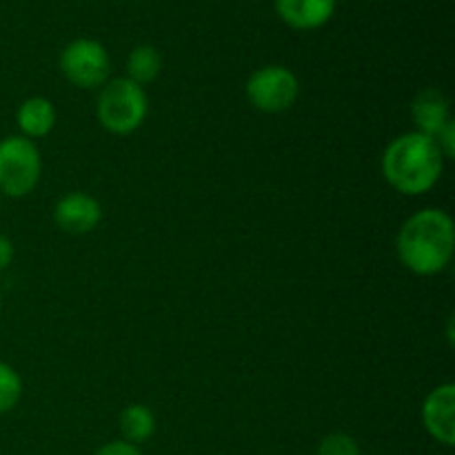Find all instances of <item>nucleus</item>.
<instances>
[{
	"label": "nucleus",
	"mask_w": 455,
	"mask_h": 455,
	"mask_svg": "<svg viewBox=\"0 0 455 455\" xmlns=\"http://www.w3.org/2000/svg\"><path fill=\"white\" fill-rule=\"evenodd\" d=\"M453 247L455 229L451 216L434 207L413 213L395 240L400 262L418 275L440 274L451 262Z\"/></svg>",
	"instance_id": "f257e3e1"
},
{
	"label": "nucleus",
	"mask_w": 455,
	"mask_h": 455,
	"mask_svg": "<svg viewBox=\"0 0 455 455\" xmlns=\"http://www.w3.org/2000/svg\"><path fill=\"white\" fill-rule=\"evenodd\" d=\"M444 169V156L438 142L420 132L394 138L382 156V173L395 191L420 196L434 189Z\"/></svg>",
	"instance_id": "f03ea898"
},
{
	"label": "nucleus",
	"mask_w": 455,
	"mask_h": 455,
	"mask_svg": "<svg viewBox=\"0 0 455 455\" xmlns=\"http://www.w3.org/2000/svg\"><path fill=\"white\" fill-rule=\"evenodd\" d=\"M149 114V98L133 80L114 78L102 84L96 102V116L107 132L116 136L133 133Z\"/></svg>",
	"instance_id": "7ed1b4c3"
},
{
	"label": "nucleus",
	"mask_w": 455,
	"mask_h": 455,
	"mask_svg": "<svg viewBox=\"0 0 455 455\" xmlns=\"http://www.w3.org/2000/svg\"><path fill=\"white\" fill-rule=\"evenodd\" d=\"M43 173V158L34 140L7 136L0 140V194L25 198L36 189Z\"/></svg>",
	"instance_id": "20e7f679"
},
{
	"label": "nucleus",
	"mask_w": 455,
	"mask_h": 455,
	"mask_svg": "<svg viewBox=\"0 0 455 455\" xmlns=\"http://www.w3.org/2000/svg\"><path fill=\"white\" fill-rule=\"evenodd\" d=\"M60 71L71 84L80 89L102 87L111 71L109 53L98 40H71L60 53Z\"/></svg>",
	"instance_id": "39448f33"
},
{
	"label": "nucleus",
	"mask_w": 455,
	"mask_h": 455,
	"mask_svg": "<svg viewBox=\"0 0 455 455\" xmlns=\"http://www.w3.org/2000/svg\"><path fill=\"white\" fill-rule=\"evenodd\" d=\"M300 83L296 74L283 65H267L256 69L247 80V98L265 114H280L296 102Z\"/></svg>",
	"instance_id": "423d86ee"
},
{
	"label": "nucleus",
	"mask_w": 455,
	"mask_h": 455,
	"mask_svg": "<svg viewBox=\"0 0 455 455\" xmlns=\"http://www.w3.org/2000/svg\"><path fill=\"white\" fill-rule=\"evenodd\" d=\"M53 220L65 234L83 235L96 229L102 220V207L92 194L71 191L53 207Z\"/></svg>",
	"instance_id": "0eeeda50"
},
{
	"label": "nucleus",
	"mask_w": 455,
	"mask_h": 455,
	"mask_svg": "<svg viewBox=\"0 0 455 455\" xmlns=\"http://www.w3.org/2000/svg\"><path fill=\"white\" fill-rule=\"evenodd\" d=\"M422 422L434 440L453 447L455 443V385H438L422 404Z\"/></svg>",
	"instance_id": "6e6552de"
},
{
	"label": "nucleus",
	"mask_w": 455,
	"mask_h": 455,
	"mask_svg": "<svg viewBox=\"0 0 455 455\" xmlns=\"http://www.w3.org/2000/svg\"><path fill=\"white\" fill-rule=\"evenodd\" d=\"M338 0H275L280 18L300 31L318 29L336 12Z\"/></svg>",
	"instance_id": "1a4fd4ad"
},
{
	"label": "nucleus",
	"mask_w": 455,
	"mask_h": 455,
	"mask_svg": "<svg viewBox=\"0 0 455 455\" xmlns=\"http://www.w3.org/2000/svg\"><path fill=\"white\" fill-rule=\"evenodd\" d=\"M411 118L416 124V132L434 138L451 120L449 100L438 89H422L411 102Z\"/></svg>",
	"instance_id": "9d476101"
},
{
	"label": "nucleus",
	"mask_w": 455,
	"mask_h": 455,
	"mask_svg": "<svg viewBox=\"0 0 455 455\" xmlns=\"http://www.w3.org/2000/svg\"><path fill=\"white\" fill-rule=\"evenodd\" d=\"M18 129L22 132V136L34 140V138H43L56 127V107L52 100L43 96L27 98L20 107H18L16 114Z\"/></svg>",
	"instance_id": "9b49d317"
},
{
	"label": "nucleus",
	"mask_w": 455,
	"mask_h": 455,
	"mask_svg": "<svg viewBox=\"0 0 455 455\" xmlns=\"http://www.w3.org/2000/svg\"><path fill=\"white\" fill-rule=\"evenodd\" d=\"M120 431L124 443L140 444L156 434V416L145 404H129L120 413Z\"/></svg>",
	"instance_id": "f8f14e48"
},
{
	"label": "nucleus",
	"mask_w": 455,
	"mask_h": 455,
	"mask_svg": "<svg viewBox=\"0 0 455 455\" xmlns=\"http://www.w3.org/2000/svg\"><path fill=\"white\" fill-rule=\"evenodd\" d=\"M163 69V58H160L158 49L151 44H140V47L132 49L127 58V78L133 80L136 84L154 83Z\"/></svg>",
	"instance_id": "ddd939ff"
},
{
	"label": "nucleus",
	"mask_w": 455,
	"mask_h": 455,
	"mask_svg": "<svg viewBox=\"0 0 455 455\" xmlns=\"http://www.w3.org/2000/svg\"><path fill=\"white\" fill-rule=\"evenodd\" d=\"M22 395V380L12 364L0 360V416L12 411Z\"/></svg>",
	"instance_id": "4468645a"
},
{
	"label": "nucleus",
	"mask_w": 455,
	"mask_h": 455,
	"mask_svg": "<svg viewBox=\"0 0 455 455\" xmlns=\"http://www.w3.org/2000/svg\"><path fill=\"white\" fill-rule=\"evenodd\" d=\"M318 455H360V447L351 435L331 434L323 438L318 447Z\"/></svg>",
	"instance_id": "2eb2a0df"
},
{
	"label": "nucleus",
	"mask_w": 455,
	"mask_h": 455,
	"mask_svg": "<svg viewBox=\"0 0 455 455\" xmlns=\"http://www.w3.org/2000/svg\"><path fill=\"white\" fill-rule=\"evenodd\" d=\"M434 140L438 142V147H440V151H443L444 160L453 158V154H455V123H453V118L449 120V123L444 124V127L440 129L438 133H435Z\"/></svg>",
	"instance_id": "dca6fc26"
},
{
	"label": "nucleus",
	"mask_w": 455,
	"mask_h": 455,
	"mask_svg": "<svg viewBox=\"0 0 455 455\" xmlns=\"http://www.w3.org/2000/svg\"><path fill=\"white\" fill-rule=\"evenodd\" d=\"M96 455H142L138 451L136 444L124 443V440H114V443H107L105 447H100Z\"/></svg>",
	"instance_id": "f3484780"
},
{
	"label": "nucleus",
	"mask_w": 455,
	"mask_h": 455,
	"mask_svg": "<svg viewBox=\"0 0 455 455\" xmlns=\"http://www.w3.org/2000/svg\"><path fill=\"white\" fill-rule=\"evenodd\" d=\"M13 260V243L7 235L0 234V271L7 269Z\"/></svg>",
	"instance_id": "a211bd4d"
},
{
	"label": "nucleus",
	"mask_w": 455,
	"mask_h": 455,
	"mask_svg": "<svg viewBox=\"0 0 455 455\" xmlns=\"http://www.w3.org/2000/svg\"><path fill=\"white\" fill-rule=\"evenodd\" d=\"M0 311H3V293H0Z\"/></svg>",
	"instance_id": "6ab92c4d"
}]
</instances>
